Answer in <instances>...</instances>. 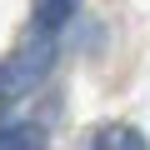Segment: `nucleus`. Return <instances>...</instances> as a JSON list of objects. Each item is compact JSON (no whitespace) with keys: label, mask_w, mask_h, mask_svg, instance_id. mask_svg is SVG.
I'll list each match as a JSON object with an SVG mask.
<instances>
[{"label":"nucleus","mask_w":150,"mask_h":150,"mask_svg":"<svg viewBox=\"0 0 150 150\" xmlns=\"http://www.w3.org/2000/svg\"><path fill=\"white\" fill-rule=\"evenodd\" d=\"M55 70V35H35L30 45H20L10 60H0V100H20L30 95L45 75Z\"/></svg>","instance_id":"nucleus-1"},{"label":"nucleus","mask_w":150,"mask_h":150,"mask_svg":"<svg viewBox=\"0 0 150 150\" xmlns=\"http://www.w3.org/2000/svg\"><path fill=\"white\" fill-rule=\"evenodd\" d=\"M70 15H75V0H35V30L45 35H60Z\"/></svg>","instance_id":"nucleus-2"},{"label":"nucleus","mask_w":150,"mask_h":150,"mask_svg":"<svg viewBox=\"0 0 150 150\" xmlns=\"http://www.w3.org/2000/svg\"><path fill=\"white\" fill-rule=\"evenodd\" d=\"M0 150H45V130L20 120V125H5L0 130Z\"/></svg>","instance_id":"nucleus-3"},{"label":"nucleus","mask_w":150,"mask_h":150,"mask_svg":"<svg viewBox=\"0 0 150 150\" xmlns=\"http://www.w3.org/2000/svg\"><path fill=\"white\" fill-rule=\"evenodd\" d=\"M95 150H150V145L135 125H110V130L95 135Z\"/></svg>","instance_id":"nucleus-4"}]
</instances>
